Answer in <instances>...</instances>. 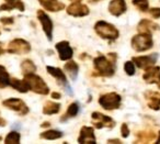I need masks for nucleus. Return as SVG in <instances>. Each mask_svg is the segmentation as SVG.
<instances>
[{"label":"nucleus","instance_id":"obj_1","mask_svg":"<svg viewBox=\"0 0 160 144\" xmlns=\"http://www.w3.org/2000/svg\"><path fill=\"white\" fill-rule=\"evenodd\" d=\"M24 80L27 82L30 90L38 93V95H47L49 93V88L46 83L40 76L35 75L34 73L24 75Z\"/></svg>","mask_w":160,"mask_h":144},{"label":"nucleus","instance_id":"obj_2","mask_svg":"<svg viewBox=\"0 0 160 144\" xmlns=\"http://www.w3.org/2000/svg\"><path fill=\"white\" fill-rule=\"evenodd\" d=\"M94 30H96V32L100 38L105 39V40H116L118 38V35H120L118 30L113 24L105 22V21H98L94 24Z\"/></svg>","mask_w":160,"mask_h":144},{"label":"nucleus","instance_id":"obj_3","mask_svg":"<svg viewBox=\"0 0 160 144\" xmlns=\"http://www.w3.org/2000/svg\"><path fill=\"white\" fill-rule=\"evenodd\" d=\"M153 42L150 33L139 32V34L133 36L132 39V47L136 52H145L152 47Z\"/></svg>","mask_w":160,"mask_h":144},{"label":"nucleus","instance_id":"obj_4","mask_svg":"<svg viewBox=\"0 0 160 144\" xmlns=\"http://www.w3.org/2000/svg\"><path fill=\"white\" fill-rule=\"evenodd\" d=\"M93 66H94V68H96V71L98 72L99 75L103 76V77H111V76H113L114 73H115L113 62L109 61L103 55H100L94 58Z\"/></svg>","mask_w":160,"mask_h":144},{"label":"nucleus","instance_id":"obj_5","mask_svg":"<svg viewBox=\"0 0 160 144\" xmlns=\"http://www.w3.org/2000/svg\"><path fill=\"white\" fill-rule=\"evenodd\" d=\"M122 98L116 93H109L100 96L99 98V104L105 110H115L118 109L121 106Z\"/></svg>","mask_w":160,"mask_h":144},{"label":"nucleus","instance_id":"obj_6","mask_svg":"<svg viewBox=\"0 0 160 144\" xmlns=\"http://www.w3.org/2000/svg\"><path fill=\"white\" fill-rule=\"evenodd\" d=\"M2 104L6 108L14 111L19 115H25L29 113V107L23 100L19 99V98H9V99L5 100Z\"/></svg>","mask_w":160,"mask_h":144},{"label":"nucleus","instance_id":"obj_7","mask_svg":"<svg viewBox=\"0 0 160 144\" xmlns=\"http://www.w3.org/2000/svg\"><path fill=\"white\" fill-rule=\"evenodd\" d=\"M31 51V45L23 39H14L8 44L7 52L10 54H27Z\"/></svg>","mask_w":160,"mask_h":144},{"label":"nucleus","instance_id":"obj_8","mask_svg":"<svg viewBox=\"0 0 160 144\" xmlns=\"http://www.w3.org/2000/svg\"><path fill=\"white\" fill-rule=\"evenodd\" d=\"M92 123L96 126V129H102V128H114L115 126V121L109 115H105L98 111H94L91 115Z\"/></svg>","mask_w":160,"mask_h":144},{"label":"nucleus","instance_id":"obj_9","mask_svg":"<svg viewBox=\"0 0 160 144\" xmlns=\"http://www.w3.org/2000/svg\"><path fill=\"white\" fill-rule=\"evenodd\" d=\"M38 19L41 22V24H42L43 30H44L45 34H46V36H47V40L52 41L53 40V22H52L51 18H49L43 10H38Z\"/></svg>","mask_w":160,"mask_h":144},{"label":"nucleus","instance_id":"obj_10","mask_svg":"<svg viewBox=\"0 0 160 144\" xmlns=\"http://www.w3.org/2000/svg\"><path fill=\"white\" fill-rule=\"evenodd\" d=\"M78 143L80 144H96L97 139L94 135V130L91 126H82L80 130V135L78 137Z\"/></svg>","mask_w":160,"mask_h":144},{"label":"nucleus","instance_id":"obj_11","mask_svg":"<svg viewBox=\"0 0 160 144\" xmlns=\"http://www.w3.org/2000/svg\"><path fill=\"white\" fill-rule=\"evenodd\" d=\"M67 13L72 17H86L90 13V10L86 5L80 3V1H78V3H73L70 6H68Z\"/></svg>","mask_w":160,"mask_h":144},{"label":"nucleus","instance_id":"obj_12","mask_svg":"<svg viewBox=\"0 0 160 144\" xmlns=\"http://www.w3.org/2000/svg\"><path fill=\"white\" fill-rule=\"evenodd\" d=\"M158 55L157 54H150V55H145V56H138V57H134L133 62L136 64V66L139 67L142 69H147L148 67L153 66V64L157 61Z\"/></svg>","mask_w":160,"mask_h":144},{"label":"nucleus","instance_id":"obj_13","mask_svg":"<svg viewBox=\"0 0 160 144\" xmlns=\"http://www.w3.org/2000/svg\"><path fill=\"white\" fill-rule=\"evenodd\" d=\"M56 50L59 54V58L62 61H69L71 60L73 55V51L71 49L70 44L67 41H62L56 44Z\"/></svg>","mask_w":160,"mask_h":144},{"label":"nucleus","instance_id":"obj_14","mask_svg":"<svg viewBox=\"0 0 160 144\" xmlns=\"http://www.w3.org/2000/svg\"><path fill=\"white\" fill-rule=\"evenodd\" d=\"M127 7L125 0H111L109 3V12L114 17H120L125 13Z\"/></svg>","mask_w":160,"mask_h":144},{"label":"nucleus","instance_id":"obj_15","mask_svg":"<svg viewBox=\"0 0 160 144\" xmlns=\"http://www.w3.org/2000/svg\"><path fill=\"white\" fill-rule=\"evenodd\" d=\"M40 5L44 8L45 10L51 12H58L62 11L65 8V5L58 0H38Z\"/></svg>","mask_w":160,"mask_h":144},{"label":"nucleus","instance_id":"obj_16","mask_svg":"<svg viewBox=\"0 0 160 144\" xmlns=\"http://www.w3.org/2000/svg\"><path fill=\"white\" fill-rule=\"evenodd\" d=\"M145 74L142 75V78L146 80V83L148 84H153L156 83L157 84L158 79H159L160 75V67L158 66H151L148 67L147 69H145Z\"/></svg>","mask_w":160,"mask_h":144},{"label":"nucleus","instance_id":"obj_17","mask_svg":"<svg viewBox=\"0 0 160 144\" xmlns=\"http://www.w3.org/2000/svg\"><path fill=\"white\" fill-rule=\"evenodd\" d=\"M147 104L150 109L159 110L160 109V93L157 91H147L145 93Z\"/></svg>","mask_w":160,"mask_h":144},{"label":"nucleus","instance_id":"obj_18","mask_svg":"<svg viewBox=\"0 0 160 144\" xmlns=\"http://www.w3.org/2000/svg\"><path fill=\"white\" fill-rule=\"evenodd\" d=\"M46 71L49 75H52L53 77L56 78L58 85H62V86H65L67 85V77L64 74V72L60 68H57V67H52V66H47Z\"/></svg>","mask_w":160,"mask_h":144},{"label":"nucleus","instance_id":"obj_19","mask_svg":"<svg viewBox=\"0 0 160 144\" xmlns=\"http://www.w3.org/2000/svg\"><path fill=\"white\" fill-rule=\"evenodd\" d=\"M138 31L139 32H146V33H151L152 31H156V30L159 29V25L153 23L152 21L149 20H142L139 23H138Z\"/></svg>","mask_w":160,"mask_h":144},{"label":"nucleus","instance_id":"obj_20","mask_svg":"<svg viewBox=\"0 0 160 144\" xmlns=\"http://www.w3.org/2000/svg\"><path fill=\"white\" fill-rule=\"evenodd\" d=\"M10 86L13 89H16V90H18L19 93H25L30 90L29 86H28L27 82L24 79L20 80L18 78H11L10 79Z\"/></svg>","mask_w":160,"mask_h":144},{"label":"nucleus","instance_id":"obj_21","mask_svg":"<svg viewBox=\"0 0 160 144\" xmlns=\"http://www.w3.org/2000/svg\"><path fill=\"white\" fill-rule=\"evenodd\" d=\"M64 68H65V71L69 74L71 79L76 80V78H77V76H78V71H79V66H78L77 63H76L75 61L69 60L68 63L65 64Z\"/></svg>","mask_w":160,"mask_h":144},{"label":"nucleus","instance_id":"obj_22","mask_svg":"<svg viewBox=\"0 0 160 144\" xmlns=\"http://www.w3.org/2000/svg\"><path fill=\"white\" fill-rule=\"evenodd\" d=\"M60 110V104L53 101H47L45 106L43 107V113L44 115H56Z\"/></svg>","mask_w":160,"mask_h":144},{"label":"nucleus","instance_id":"obj_23","mask_svg":"<svg viewBox=\"0 0 160 144\" xmlns=\"http://www.w3.org/2000/svg\"><path fill=\"white\" fill-rule=\"evenodd\" d=\"M79 112V104L78 102H72L68 106V109H67L66 113L64 115V117L60 119V121H66L69 118H73L78 115Z\"/></svg>","mask_w":160,"mask_h":144},{"label":"nucleus","instance_id":"obj_24","mask_svg":"<svg viewBox=\"0 0 160 144\" xmlns=\"http://www.w3.org/2000/svg\"><path fill=\"white\" fill-rule=\"evenodd\" d=\"M10 85V76L5 66L0 65V88H6Z\"/></svg>","mask_w":160,"mask_h":144},{"label":"nucleus","instance_id":"obj_25","mask_svg":"<svg viewBox=\"0 0 160 144\" xmlns=\"http://www.w3.org/2000/svg\"><path fill=\"white\" fill-rule=\"evenodd\" d=\"M21 69H22L23 75H27V74L35 73L36 66L31 60H24L21 63Z\"/></svg>","mask_w":160,"mask_h":144},{"label":"nucleus","instance_id":"obj_26","mask_svg":"<svg viewBox=\"0 0 160 144\" xmlns=\"http://www.w3.org/2000/svg\"><path fill=\"white\" fill-rule=\"evenodd\" d=\"M62 132L60 131H57V130H47L45 132L41 133L40 136L42 139H45V140H57V139H60L62 136Z\"/></svg>","mask_w":160,"mask_h":144},{"label":"nucleus","instance_id":"obj_27","mask_svg":"<svg viewBox=\"0 0 160 144\" xmlns=\"http://www.w3.org/2000/svg\"><path fill=\"white\" fill-rule=\"evenodd\" d=\"M21 135L18 131H11L10 133H8V135L5 139L6 144H19L20 143Z\"/></svg>","mask_w":160,"mask_h":144},{"label":"nucleus","instance_id":"obj_28","mask_svg":"<svg viewBox=\"0 0 160 144\" xmlns=\"http://www.w3.org/2000/svg\"><path fill=\"white\" fill-rule=\"evenodd\" d=\"M133 5L137 7L140 11L146 12L149 9V1L148 0H133Z\"/></svg>","mask_w":160,"mask_h":144},{"label":"nucleus","instance_id":"obj_29","mask_svg":"<svg viewBox=\"0 0 160 144\" xmlns=\"http://www.w3.org/2000/svg\"><path fill=\"white\" fill-rule=\"evenodd\" d=\"M6 3L10 6L11 9H18L20 11H24V5L21 0H6Z\"/></svg>","mask_w":160,"mask_h":144},{"label":"nucleus","instance_id":"obj_30","mask_svg":"<svg viewBox=\"0 0 160 144\" xmlns=\"http://www.w3.org/2000/svg\"><path fill=\"white\" fill-rule=\"evenodd\" d=\"M124 71L128 76H133L134 74H135V65H134V62L128 61V62L125 63L124 64Z\"/></svg>","mask_w":160,"mask_h":144},{"label":"nucleus","instance_id":"obj_31","mask_svg":"<svg viewBox=\"0 0 160 144\" xmlns=\"http://www.w3.org/2000/svg\"><path fill=\"white\" fill-rule=\"evenodd\" d=\"M0 22L2 23V24H5V25L13 24L14 18H13V17H10V18H7V17H2V18L0 19Z\"/></svg>","mask_w":160,"mask_h":144},{"label":"nucleus","instance_id":"obj_32","mask_svg":"<svg viewBox=\"0 0 160 144\" xmlns=\"http://www.w3.org/2000/svg\"><path fill=\"white\" fill-rule=\"evenodd\" d=\"M121 134H122L123 137H127L129 135V129L126 123H123L122 126H121Z\"/></svg>","mask_w":160,"mask_h":144},{"label":"nucleus","instance_id":"obj_33","mask_svg":"<svg viewBox=\"0 0 160 144\" xmlns=\"http://www.w3.org/2000/svg\"><path fill=\"white\" fill-rule=\"evenodd\" d=\"M149 12H150V14L152 16V18H155V19L160 18V8H151V9L149 10Z\"/></svg>","mask_w":160,"mask_h":144},{"label":"nucleus","instance_id":"obj_34","mask_svg":"<svg viewBox=\"0 0 160 144\" xmlns=\"http://www.w3.org/2000/svg\"><path fill=\"white\" fill-rule=\"evenodd\" d=\"M108 143H110V144H112V143H114V144H121L122 142L120 141L118 139H110V140H108Z\"/></svg>","mask_w":160,"mask_h":144},{"label":"nucleus","instance_id":"obj_35","mask_svg":"<svg viewBox=\"0 0 160 144\" xmlns=\"http://www.w3.org/2000/svg\"><path fill=\"white\" fill-rule=\"evenodd\" d=\"M52 98H54V99H60L62 95L59 93H52Z\"/></svg>","mask_w":160,"mask_h":144},{"label":"nucleus","instance_id":"obj_36","mask_svg":"<svg viewBox=\"0 0 160 144\" xmlns=\"http://www.w3.org/2000/svg\"><path fill=\"white\" fill-rule=\"evenodd\" d=\"M66 93H68V95L72 96V90H71V87L70 86H66Z\"/></svg>","mask_w":160,"mask_h":144},{"label":"nucleus","instance_id":"obj_37","mask_svg":"<svg viewBox=\"0 0 160 144\" xmlns=\"http://www.w3.org/2000/svg\"><path fill=\"white\" fill-rule=\"evenodd\" d=\"M6 124H7V122H6V120H3L2 118L0 117V126H5Z\"/></svg>","mask_w":160,"mask_h":144},{"label":"nucleus","instance_id":"obj_38","mask_svg":"<svg viewBox=\"0 0 160 144\" xmlns=\"http://www.w3.org/2000/svg\"><path fill=\"white\" fill-rule=\"evenodd\" d=\"M51 125V123H49V122H44V123H42V128H48V126Z\"/></svg>","mask_w":160,"mask_h":144},{"label":"nucleus","instance_id":"obj_39","mask_svg":"<svg viewBox=\"0 0 160 144\" xmlns=\"http://www.w3.org/2000/svg\"><path fill=\"white\" fill-rule=\"evenodd\" d=\"M3 52H5V50H3V45H2V43L0 42V55H1Z\"/></svg>","mask_w":160,"mask_h":144},{"label":"nucleus","instance_id":"obj_40","mask_svg":"<svg viewBox=\"0 0 160 144\" xmlns=\"http://www.w3.org/2000/svg\"><path fill=\"white\" fill-rule=\"evenodd\" d=\"M156 143H157V144L160 143V132H159V136H158V139H157V141H156Z\"/></svg>","mask_w":160,"mask_h":144},{"label":"nucleus","instance_id":"obj_41","mask_svg":"<svg viewBox=\"0 0 160 144\" xmlns=\"http://www.w3.org/2000/svg\"><path fill=\"white\" fill-rule=\"evenodd\" d=\"M90 3H99V1H101V0H89Z\"/></svg>","mask_w":160,"mask_h":144},{"label":"nucleus","instance_id":"obj_42","mask_svg":"<svg viewBox=\"0 0 160 144\" xmlns=\"http://www.w3.org/2000/svg\"><path fill=\"white\" fill-rule=\"evenodd\" d=\"M157 85H158V87L160 88V75H159V79H158V82H157Z\"/></svg>","mask_w":160,"mask_h":144},{"label":"nucleus","instance_id":"obj_43","mask_svg":"<svg viewBox=\"0 0 160 144\" xmlns=\"http://www.w3.org/2000/svg\"><path fill=\"white\" fill-rule=\"evenodd\" d=\"M70 1H72V3H78V1H81V0H70Z\"/></svg>","mask_w":160,"mask_h":144},{"label":"nucleus","instance_id":"obj_44","mask_svg":"<svg viewBox=\"0 0 160 144\" xmlns=\"http://www.w3.org/2000/svg\"><path fill=\"white\" fill-rule=\"evenodd\" d=\"M0 33H1V31H0Z\"/></svg>","mask_w":160,"mask_h":144}]
</instances>
